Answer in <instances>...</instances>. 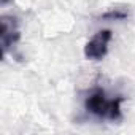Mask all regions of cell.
<instances>
[{
	"instance_id": "obj_2",
	"label": "cell",
	"mask_w": 135,
	"mask_h": 135,
	"mask_svg": "<svg viewBox=\"0 0 135 135\" xmlns=\"http://www.w3.org/2000/svg\"><path fill=\"white\" fill-rule=\"evenodd\" d=\"M113 38L111 30H99L84 46V56L89 60H100L108 52V45Z\"/></svg>"
},
{
	"instance_id": "obj_4",
	"label": "cell",
	"mask_w": 135,
	"mask_h": 135,
	"mask_svg": "<svg viewBox=\"0 0 135 135\" xmlns=\"http://www.w3.org/2000/svg\"><path fill=\"white\" fill-rule=\"evenodd\" d=\"M129 16V13L124 10V8H114V10H110L107 11L105 15L100 16V19H110V21H121V19H126Z\"/></svg>"
},
{
	"instance_id": "obj_3",
	"label": "cell",
	"mask_w": 135,
	"mask_h": 135,
	"mask_svg": "<svg viewBox=\"0 0 135 135\" xmlns=\"http://www.w3.org/2000/svg\"><path fill=\"white\" fill-rule=\"evenodd\" d=\"M0 24H2V32H0V40H2V52L5 56L19 41L21 32H19V22H18V19L15 16H2Z\"/></svg>"
},
{
	"instance_id": "obj_5",
	"label": "cell",
	"mask_w": 135,
	"mask_h": 135,
	"mask_svg": "<svg viewBox=\"0 0 135 135\" xmlns=\"http://www.w3.org/2000/svg\"><path fill=\"white\" fill-rule=\"evenodd\" d=\"M10 2H13V0H0V5H2V7H5V5H8Z\"/></svg>"
},
{
	"instance_id": "obj_1",
	"label": "cell",
	"mask_w": 135,
	"mask_h": 135,
	"mask_svg": "<svg viewBox=\"0 0 135 135\" xmlns=\"http://www.w3.org/2000/svg\"><path fill=\"white\" fill-rule=\"evenodd\" d=\"M122 95H108L105 89L95 86L84 97V110L99 119L116 122L122 119Z\"/></svg>"
}]
</instances>
